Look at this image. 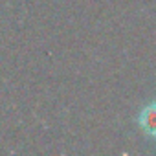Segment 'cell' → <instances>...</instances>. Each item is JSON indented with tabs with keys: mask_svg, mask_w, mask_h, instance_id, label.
<instances>
[{
	"mask_svg": "<svg viewBox=\"0 0 156 156\" xmlns=\"http://www.w3.org/2000/svg\"><path fill=\"white\" fill-rule=\"evenodd\" d=\"M138 125H140V129L147 136L156 138V101L147 103L140 110V114H138Z\"/></svg>",
	"mask_w": 156,
	"mask_h": 156,
	"instance_id": "cell-1",
	"label": "cell"
}]
</instances>
